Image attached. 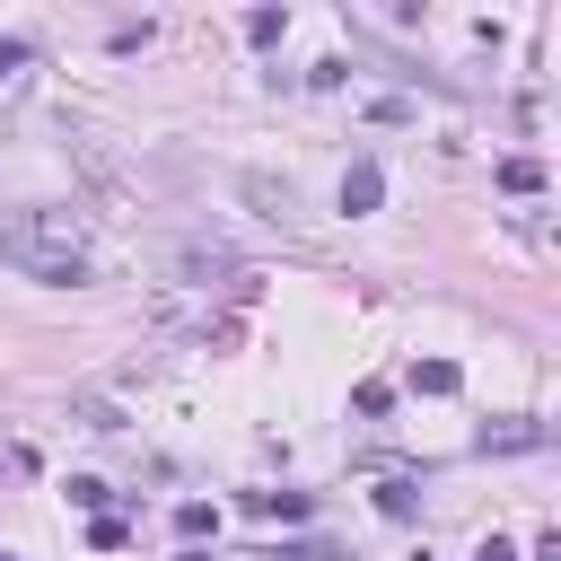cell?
Returning a JSON list of instances; mask_svg holds the SVG:
<instances>
[{
  "mask_svg": "<svg viewBox=\"0 0 561 561\" xmlns=\"http://www.w3.org/2000/svg\"><path fill=\"white\" fill-rule=\"evenodd\" d=\"M0 263L44 280V289H70V280H88V237H79L70 210H9L0 219Z\"/></svg>",
  "mask_w": 561,
  "mask_h": 561,
  "instance_id": "6da1fadb",
  "label": "cell"
},
{
  "mask_svg": "<svg viewBox=\"0 0 561 561\" xmlns=\"http://www.w3.org/2000/svg\"><path fill=\"white\" fill-rule=\"evenodd\" d=\"M386 202V167L377 158H351V175H342V210L359 219V210H377Z\"/></svg>",
  "mask_w": 561,
  "mask_h": 561,
  "instance_id": "7a4b0ae2",
  "label": "cell"
},
{
  "mask_svg": "<svg viewBox=\"0 0 561 561\" xmlns=\"http://www.w3.org/2000/svg\"><path fill=\"white\" fill-rule=\"evenodd\" d=\"M245 508H254V517H307V500H298V491H254Z\"/></svg>",
  "mask_w": 561,
  "mask_h": 561,
  "instance_id": "3957f363",
  "label": "cell"
},
{
  "mask_svg": "<svg viewBox=\"0 0 561 561\" xmlns=\"http://www.w3.org/2000/svg\"><path fill=\"white\" fill-rule=\"evenodd\" d=\"M500 184H508V193H543V167H535V158H508Z\"/></svg>",
  "mask_w": 561,
  "mask_h": 561,
  "instance_id": "277c9868",
  "label": "cell"
},
{
  "mask_svg": "<svg viewBox=\"0 0 561 561\" xmlns=\"http://www.w3.org/2000/svg\"><path fill=\"white\" fill-rule=\"evenodd\" d=\"M245 193H254L272 219H289V184H272V175H245Z\"/></svg>",
  "mask_w": 561,
  "mask_h": 561,
  "instance_id": "5b68a950",
  "label": "cell"
},
{
  "mask_svg": "<svg viewBox=\"0 0 561 561\" xmlns=\"http://www.w3.org/2000/svg\"><path fill=\"white\" fill-rule=\"evenodd\" d=\"M412 386H421V394H456V368H447V359H421Z\"/></svg>",
  "mask_w": 561,
  "mask_h": 561,
  "instance_id": "8992f818",
  "label": "cell"
},
{
  "mask_svg": "<svg viewBox=\"0 0 561 561\" xmlns=\"http://www.w3.org/2000/svg\"><path fill=\"white\" fill-rule=\"evenodd\" d=\"M280 26H289L280 9H254V18H245V35H254V44H280Z\"/></svg>",
  "mask_w": 561,
  "mask_h": 561,
  "instance_id": "52a82bcc",
  "label": "cell"
},
{
  "mask_svg": "<svg viewBox=\"0 0 561 561\" xmlns=\"http://www.w3.org/2000/svg\"><path fill=\"white\" fill-rule=\"evenodd\" d=\"M26 53H35L26 35H0V79H18V70H26Z\"/></svg>",
  "mask_w": 561,
  "mask_h": 561,
  "instance_id": "ba28073f",
  "label": "cell"
},
{
  "mask_svg": "<svg viewBox=\"0 0 561 561\" xmlns=\"http://www.w3.org/2000/svg\"><path fill=\"white\" fill-rule=\"evenodd\" d=\"M473 561H517V552H508V543H500V535H491V543H482V552H473Z\"/></svg>",
  "mask_w": 561,
  "mask_h": 561,
  "instance_id": "9c48e42d",
  "label": "cell"
},
{
  "mask_svg": "<svg viewBox=\"0 0 561 561\" xmlns=\"http://www.w3.org/2000/svg\"><path fill=\"white\" fill-rule=\"evenodd\" d=\"M0 561H18V552H0Z\"/></svg>",
  "mask_w": 561,
  "mask_h": 561,
  "instance_id": "30bf717a",
  "label": "cell"
},
{
  "mask_svg": "<svg viewBox=\"0 0 561 561\" xmlns=\"http://www.w3.org/2000/svg\"><path fill=\"white\" fill-rule=\"evenodd\" d=\"M421 561H430V552H421Z\"/></svg>",
  "mask_w": 561,
  "mask_h": 561,
  "instance_id": "8fae6325",
  "label": "cell"
}]
</instances>
